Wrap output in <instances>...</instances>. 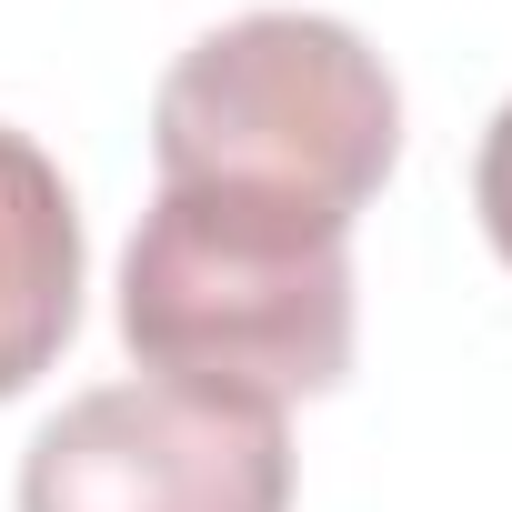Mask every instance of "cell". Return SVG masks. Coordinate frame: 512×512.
Returning a JSON list of instances; mask_svg holds the SVG:
<instances>
[{
	"mask_svg": "<svg viewBox=\"0 0 512 512\" xmlns=\"http://www.w3.org/2000/svg\"><path fill=\"white\" fill-rule=\"evenodd\" d=\"M352 332V221L332 211L221 181H161L121 251V342L161 382L282 412L342 392Z\"/></svg>",
	"mask_w": 512,
	"mask_h": 512,
	"instance_id": "cell-1",
	"label": "cell"
},
{
	"mask_svg": "<svg viewBox=\"0 0 512 512\" xmlns=\"http://www.w3.org/2000/svg\"><path fill=\"white\" fill-rule=\"evenodd\" d=\"M151 161L161 181H221L362 221L402 161V81L332 11H241L161 71Z\"/></svg>",
	"mask_w": 512,
	"mask_h": 512,
	"instance_id": "cell-2",
	"label": "cell"
},
{
	"mask_svg": "<svg viewBox=\"0 0 512 512\" xmlns=\"http://www.w3.org/2000/svg\"><path fill=\"white\" fill-rule=\"evenodd\" d=\"M21 512H292V432L191 382H101L21 462Z\"/></svg>",
	"mask_w": 512,
	"mask_h": 512,
	"instance_id": "cell-3",
	"label": "cell"
},
{
	"mask_svg": "<svg viewBox=\"0 0 512 512\" xmlns=\"http://www.w3.org/2000/svg\"><path fill=\"white\" fill-rule=\"evenodd\" d=\"M81 332V201L61 161L0 121V402H21Z\"/></svg>",
	"mask_w": 512,
	"mask_h": 512,
	"instance_id": "cell-4",
	"label": "cell"
},
{
	"mask_svg": "<svg viewBox=\"0 0 512 512\" xmlns=\"http://www.w3.org/2000/svg\"><path fill=\"white\" fill-rule=\"evenodd\" d=\"M472 211H482L492 251L512 262V101H502V111H492V131H482V161H472Z\"/></svg>",
	"mask_w": 512,
	"mask_h": 512,
	"instance_id": "cell-5",
	"label": "cell"
}]
</instances>
